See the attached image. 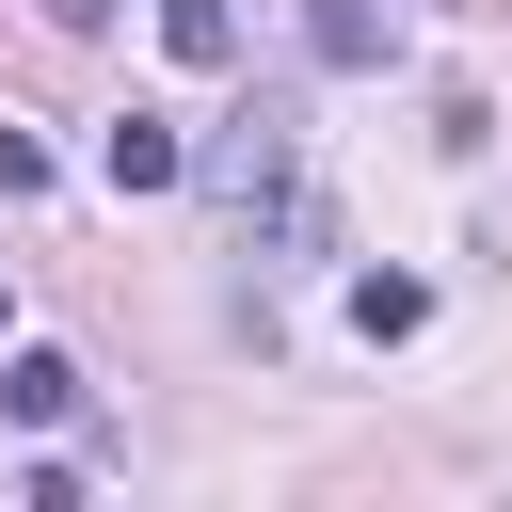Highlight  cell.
Returning a JSON list of instances; mask_svg holds the SVG:
<instances>
[{"mask_svg":"<svg viewBox=\"0 0 512 512\" xmlns=\"http://www.w3.org/2000/svg\"><path fill=\"white\" fill-rule=\"evenodd\" d=\"M96 176H112V192H176V176H192V128H176V112H112V128H96Z\"/></svg>","mask_w":512,"mask_h":512,"instance_id":"cell-1","label":"cell"},{"mask_svg":"<svg viewBox=\"0 0 512 512\" xmlns=\"http://www.w3.org/2000/svg\"><path fill=\"white\" fill-rule=\"evenodd\" d=\"M0 416H16V432H64V416H80V368H64V352H16V368H0Z\"/></svg>","mask_w":512,"mask_h":512,"instance_id":"cell-2","label":"cell"},{"mask_svg":"<svg viewBox=\"0 0 512 512\" xmlns=\"http://www.w3.org/2000/svg\"><path fill=\"white\" fill-rule=\"evenodd\" d=\"M416 320H432V288H416V272H368V288H352V336H368V352H400Z\"/></svg>","mask_w":512,"mask_h":512,"instance_id":"cell-3","label":"cell"},{"mask_svg":"<svg viewBox=\"0 0 512 512\" xmlns=\"http://www.w3.org/2000/svg\"><path fill=\"white\" fill-rule=\"evenodd\" d=\"M160 48L208 80V64H240V16H224V0H160Z\"/></svg>","mask_w":512,"mask_h":512,"instance_id":"cell-4","label":"cell"},{"mask_svg":"<svg viewBox=\"0 0 512 512\" xmlns=\"http://www.w3.org/2000/svg\"><path fill=\"white\" fill-rule=\"evenodd\" d=\"M368 48H384V16L368 0H320V64H368Z\"/></svg>","mask_w":512,"mask_h":512,"instance_id":"cell-5","label":"cell"},{"mask_svg":"<svg viewBox=\"0 0 512 512\" xmlns=\"http://www.w3.org/2000/svg\"><path fill=\"white\" fill-rule=\"evenodd\" d=\"M112 16H128V0H48V32H112Z\"/></svg>","mask_w":512,"mask_h":512,"instance_id":"cell-6","label":"cell"}]
</instances>
